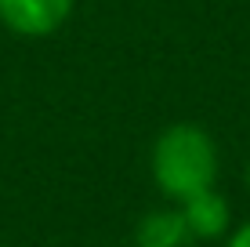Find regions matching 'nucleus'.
<instances>
[{"mask_svg": "<svg viewBox=\"0 0 250 247\" xmlns=\"http://www.w3.org/2000/svg\"><path fill=\"white\" fill-rule=\"evenodd\" d=\"M225 247H250V222H247V225H239V233L232 236Z\"/></svg>", "mask_w": 250, "mask_h": 247, "instance_id": "obj_5", "label": "nucleus"}, {"mask_svg": "<svg viewBox=\"0 0 250 247\" xmlns=\"http://www.w3.org/2000/svg\"><path fill=\"white\" fill-rule=\"evenodd\" d=\"M73 0H0V22L19 37H47L69 19Z\"/></svg>", "mask_w": 250, "mask_h": 247, "instance_id": "obj_2", "label": "nucleus"}, {"mask_svg": "<svg viewBox=\"0 0 250 247\" xmlns=\"http://www.w3.org/2000/svg\"><path fill=\"white\" fill-rule=\"evenodd\" d=\"M182 215H185L188 229H192V236L210 240V236L225 233V225H229V203L221 200L214 189H207V193H196V197L182 200Z\"/></svg>", "mask_w": 250, "mask_h": 247, "instance_id": "obj_3", "label": "nucleus"}, {"mask_svg": "<svg viewBox=\"0 0 250 247\" xmlns=\"http://www.w3.org/2000/svg\"><path fill=\"white\" fill-rule=\"evenodd\" d=\"M152 178L167 197L188 200L214 189L218 178V149L210 135L192 124H174L156 138L152 149Z\"/></svg>", "mask_w": 250, "mask_h": 247, "instance_id": "obj_1", "label": "nucleus"}, {"mask_svg": "<svg viewBox=\"0 0 250 247\" xmlns=\"http://www.w3.org/2000/svg\"><path fill=\"white\" fill-rule=\"evenodd\" d=\"M192 229H188L182 211H156L138 225V247H188Z\"/></svg>", "mask_w": 250, "mask_h": 247, "instance_id": "obj_4", "label": "nucleus"}, {"mask_svg": "<svg viewBox=\"0 0 250 247\" xmlns=\"http://www.w3.org/2000/svg\"><path fill=\"white\" fill-rule=\"evenodd\" d=\"M247 185H250V167H247Z\"/></svg>", "mask_w": 250, "mask_h": 247, "instance_id": "obj_6", "label": "nucleus"}]
</instances>
